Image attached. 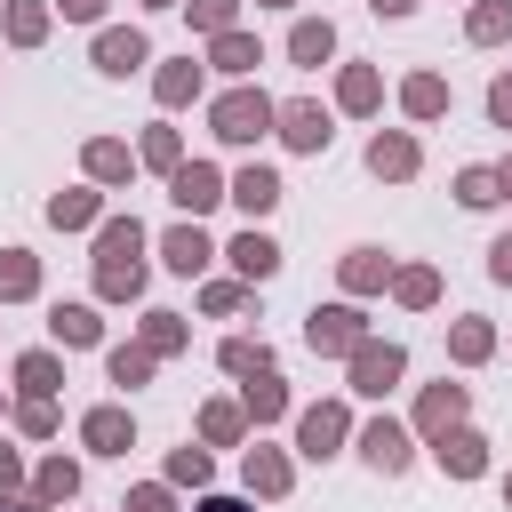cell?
I'll return each mask as SVG.
<instances>
[{"label":"cell","instance_id":"43","mask_svg":"<svg viewBox=\"0 0 512 512\" xmlns=\"http://www.w3.org/2000/svg\"><path fill=\"white\" fill-rule=\"evenodd\" d=\"M200 304L224 320V312H240V304H248V280H208V296H200Z\"/></svg>","mask_w":512,"mask_h":512},{"label":"cell","instance_id":"48","mask_svg":"<svg viewBox=\"0 0 512 512\" xmlns=\"http://www.w3.org/2000/svg\"><path fill=\"white\" fill-rule=\"evenodd\" d=\"M488 272H496V280H504V288H512V232H504V240H496V248H488Z\"/></svg>","mask_w":512,"mask_h":512},{"label":"cell","instance_id":"25","mask_svg":"<svg viewBox=\"0 0 512 512\" xmlns=\"http://www.w3.org/2000/svg\"><path fill=\"white\" fill-rule=\"evenodd\" d=\"M240 408H248L256 424H280V416H288V384H280V376L264 368V376H248V392H240Z\"/></svg>","mask_w":512,"mask_h":512},{"label":"cell","instance_id":"14","mask_svg":"<svg viewBox=\"0 0 512 512\" xmlns=\"http://www.w3.org/2000/svg\"><path fill=\"white\" fill-rule=\"evenodd\" d=\"M368 176H384V184H408V176H416V136L384 128V136L368 144Z\"/></svg>","mask_w":512,"mask_h":512},{"label":"cell","instance_id":"37","mask_svg":"<svg viewBox=\"0 0 512 512\" xmlns=\"http://www.w3.org/2000/svg\"><path fill=\"white\" fill-rule=\"evenodd\" d=\"M392 296H400V304H416V312H424V304H432V296H440V272H432V264H408V272H392Z\"/></svg>","mask_w":512,"mask_h":512},{"label":"cell","instance_id":"46","mask_svg":"<svg viewBox=\"0 0 512 512\" xmlns=\"http://www.w3.org/2000/svg\"><path fill=\"white\" fill-rule=\"evenodd\" d=\"M488 120H496V128H512V72H496V80H488Z\"/></svg>","mask_w":512,"mask_h":512},{"label":"cell","instance_id":"1","mask_svg":"<svg viewBox=\"0 0 512 512\" xmlns=\"http://www.w3.org/2000/svg\"><path fill=\"white\" fill-rule=\"evenodd\" d=\"M96 296H112V304L144 296V224L136 216H104V232H96Z\"/></svg>","mask_w":512,"mask_h":512},{"label":"cell","instance_id":"29","mask_svg":"<svg viewBox=\"0 0 512 512\" xmlns=\"http://www.w3.org/2000/svg\"><path fill=\"white\" fill-rule=\"evenodd\" d=\"M16 384H24V400H48V392L64 384V360H56V352H24V360H16Z\"/></svg>","mask_w":512,"mask_h":512},{"label":"cell","instance_id":"53","mask_svg":"<svg viewBox=\"0 0 512 512\" xmlns=\"http://www.w3.org/2000/svg\"><path fill=\"white\" fill-rule=\"evenodd\" d=\"M144 8H184V0H144Z\"/></svg>","mask_w":512,"mask_h":512},{"label":"cell","instance_id":"17","mask_svg":"<svg viewBox=\"0 0 512 512\" xmlns=\"http://www.w3.org/2000/svg\"><path fill=\"white\" fill-rule=\"evenodd\" d=\"M160 256H168V272H184V280H192V272H208V256H216V248H208V232H200V216H192V224H176V232L160 240Z\"/></svg>","mask_w":512,"mask_h":512},{"label":"cell","instance_id":"18","mask_svg":"<svg viewBox=\"0 0 512 512\" xmlns=\"http://www.w3.org/2000/svg\"><path fill=\"white\" fill-rule=\"evenodd\" d=\"M400 112H408V120H440V112H448V80H440V72H408V80H400Z\"/></svg>","mask_w":512,"mask_h":512},{"label":"cell","instance_id":"27","mask_svg":"<svg viewBox=\"0 0 512 512\" xmlns=\"http://www.w3.org/2000/svg\"><path fill=\"white\" fill-rule=\"evenodd\" d=\"M336 104H344V112H376V104H384V80H376L368 64H344V80H336Z\"/></svg>","mask_w":512,"mask_h":512},{"label":"cell","instance_id":"40","mask_svg":"<svg viewBox=\"0 0 512 512\" xmlns=\"http://www.w3.org/2000/svg\"><path fill=\"white\" fill-rule=\"evenodd\" d=\"M0 504L8 512H32V488H24V456L16 448H0Z\"/></svg>","mask_w":512,"mask_h":512},{"label":"cell","instance_id":"5","mask_svg":"<svg viewBox=\"0 0 512 512\" xmlns=\"http://www.w3.org/2000/svg\"><path fill=\"white\" fill-rule=\"evenodd\" d=\"M344 432H352V416H344V400H320V408H304L296 416V448L320 464V456H336L344 448Z\"/></svg>","mask_w":512,"mask_h":512},{"label":"cell","instance_id":"55","mask_svg":"<svg viewBox=\"0 0 512 512\" xmlns=\"http://www.w3.org/2000/svg\"><path fill=\"white\" fill-rule=\"evenodd\" d=\"M504 504H512V480H504Z\"/></svg>","mask_w":512,"mask_h":512},{"label":"cell","instance_id":"12","mask_svg":"<svg viewBox=\"0 0 512 512\" xmlns=\"http://www.w3.org/2000/svg\"><path fill=\"white\" fill-rule=\"evenodd\" d=\"M456 424H464V384H424V400H416V432L440 440V432H456Z\"/></svg>","mask_w":512,"mask_h":512},{"label":"cell","instance_id":"22","mask_svg":"<svg viewBox=\"0 0 512 512\" xmlns=\"http://www.w3.org/2000/svg\"><path fill=\"white\" fill-rule=\"evenodd\" d=\"M288 56H296V64H328V56H336V24H328V16H304V24L288 32Z\"/></svg>","mask_w":512,"mask_h":512},{"label":"cell","instance_id":"11","mask_svg":"<svg viewBox=\"0 0 512 512\" xmlns=\"http://www.w3.org/2000/svg\"><path fill=\"white\" fill-rule=\"evenodd\" d=\"M360 456L376 464V472H408V424H392V416H376V424H360Z\"/></svg>","mask_w":512,"mask_h":512},{"label":"cell","instance_id":"10","mask_svg":"<svg viewBox=\"0 0 512 512\" xmlns=\"http://www.w3.org/2000/svg\"><path fill=\"white\" fill-rule=\"evenodd\" d=\"M80 440H88L96 456H128V448H136V416H128V408H88V416H80Z\"/></svg>","mask_w":512,"mask_h":512},{"label":"cell","instance_id":"15","mask_svg":"<svg viewBox=\"0 0 512 512\" xmlns=\"http://www.w3.org/2000/svg\"><path fill=\"white\" fill-rule=\"evenodd\" d=\"M336 280H344V296H376V288L392 280V256H384V248H344Z\"/></svg>","mask_w":512,"mask_h":512},{"label":"cell","instance_id":"19","mask_svg":"<svg viewBox=\"0 0 512 512\" xmlns=\"http://www.w3.org/2000/svg\"><path fill=\"white\" fill-rule=\"evenodd\" d=\"M224 200H240L248 216H272V208H280V176H272V168H240V176L224 184Z\"/></svg>","mask_w":512,"mask_h":512},{"label":"cell","instance_id":"32","mask_svg":"<svg viewBox=\"0 0 512 512\" xmlns=\"http://www.w3.org/2000/svg\"><path fill=\"white\" fill-rule=\"evenodd\" d=\"M184 344H192V328H184L176 312H144V352H152V360H168V352H184Z\"/></svg>","mask_w":512,"mask_h":512},{"label":"cell","instance_id":"13","mask_svg":"<svg viewBox=\"0 0 512 512\" xmlns=\"http://www.w3.org/2000/svg\"><path fill=\"white\" fill-rule=\"evenodd\" d=\"M208 64H216V72H232V80H248V72L264 64V40H256V32H240V24H224V32H216V48H208Z\"/></svg>","mask_w":512,"mask_h":512},{"label":"cell","instance_id":"54","mask_svg":"<svg viewBox=\"0 0 512 512\" xmlns=\"http://www.w3.org/2000/svg\"><path fill=\"white\" fill-rule=\"evenodd\" d=\"M264 8H296V0H264Z\"/></svg>","mask_w":512,"mask_h":512},{"label":"cell","instance_id":"24","mask_svg":"<svg viewBox=\"0 0 512 512\" xmlns=\"http://www.w3.org/2000/svg\"><path fill=\"white\" fill-rule=\"evenodd\" d=\"M224 256L240 264V280H272V272H280V248H272L264 232H240V240H232Z\"/></svg>","mask_w":512,"mask_h":512},{"label":"cell","instance_id":"2","mask_svg":"<svg viewBox=\"0 0 512 512\" xmlns=\"http://www.w3.org/2000/svg\"><path fill=\"white\" fill-rule=\"evenodd\" d=\"M272 112H280V104H272L264 88H224V96L208 104V128H216L224 144H256V136L272 128Z\"/></svg>","mask_w":512,"mask_h":512},{"label":"cell","instance_id":"8","mask_svg":"<svg viewBox=\"0 0 512 512\" xmlns=\"http://www.w3.org/2000/svg\"><path fill=\"white\" fill-rule=\"evenodd\" d=\"M272 128H280L296 152H328V112H320L312 96H288V104L272 112Z\"/></svg>","mask_w":512,"mask_h":512},{"label":"cell","instance_id":"34","mask_svg":"<svg viewBox=\"0 0 512 512\" xmlns=\"http://www.w3.org/2000/svg\"><path fill=\"white\" fill-rule=\"evenodd\" d=\"M248 488L256 496H288V456L280 448H248Z\"/></svg>","mask_w":512,"mask_h":512},{"label":"cell","instance_id":"49","mask_svg":"<svg viewBox=\"0 0 512 512\" xmlns=\"http://www.w3.org/2000/svg\"><path fill=\"white\" fill-rule=\"evenodd\" d=\"M64 16H72V24H96V16H104V0H64Z\"/></svg>","mask_w":512,"mask_h":512},{"label":"cell","instance_id":"16","mask_svg":"<svg viewBox=\"0 0 512 512\" xmlns=\"http://www.w3.org/2000/svg\"><path fill=\"white\" fill-rule=\"evenodd\" d=\"M80 496V464L72 456H48L40 472H32V512H56V504H72Z\"/></svg>","mask_w":512,"mask_h":512},{"label":"cell","instance_id":"28","mask_svg":"<svg viewBox=\"0 0 512 512\" xmlns=\"http://www.w3.org/2000/svg\"><path fill=\"white\" fill-rule=\"evenodd\" d=\"M48 328H56V344H72V352H80V344H96V336H104V320H96V312H88V304H56V312H48Z\"/></svg>","mask_w":512,"mask_h":512},{"label":"cell","instance_id":"26","mask_svg":"<svg viewBox=\"0 0 512 512\" xmlns=\"http://www.w3.org/2000/svg\"><path fill=\"white\" fill-rule=\"evenodd\" d=\"M464 32H472V48H496V40H512V0H472Z\"/></svg>","mask_w":512,"mask_h":512},{"label":"cell","instance_id":"23","mask_svg":"<svg viewBox=\"0 0 512 512\" xmlns=\"http://www.w3.org/2000/svg\"><path fill=\"white\" fill-rule=\"evenodd\" d=\"M152 96H160L168 112H176V104H192V96H200V64H192V56L160 64V72H152Z\"/></svg>","mask_w":512,"mask_h":512},{"label":"cell","instance_id":"50","mask_svg":"<svg viewBox=\"0 0 512 512\" xmlns=\"http://www.w3.org/2000/svg\"><path fill=\"white\" fill-rule=\"evenodd\" d=\"M192 512H248V504H240V496H200Z\"/></svg>","mask_w":512,"mask_h":512},{"label":"cell","instance_id":"3","mask_svg":"<svg viewBox=\"0 0 512 512\" xmlns=\"http://www.w3.org/2000/svg\"><path fill=\"white\" fill-rule=\"evenodd\" d=\"M344 368H352V392H360V400H384V392L400 384L408 352H400V344H376V336H360V344L344 352Z\"/></svg>","mask_w":512,"mask_h":512},{"label":"cell","instance_id":"7","mask_svg":"<svg viewBox=\"0 0 512 512\" xmlns=\"http://www.w3.org/2000/svg\"><path fill=\"white\" fill-rule=\"evenodd\" d=\"M168 200H176L184 216H208V208L224 200V176H216L208 160H176V176H168Z\"/></svg>","mask_w":512,"mask_h":512},{"label":"cell","instance_id":"36","mask_svg":"<svg viewBox=\"0 0 512 512\" xmlns=\"http://www.w3.org/2000/svg\"><path fill=\"white\" fill-rule=\"evenodd\" d=\"M48 224H56V232L96 224V192H56V200H48Z\"/></svg>","mask_w":512,"mask_h":512},{"label":"cell","instance_id":"20","mask_svg":"<svg viewBox=\"0 0 512 512\" xmlns=\"http://www.w3.org/2000/svg\"><path fill=\"white\" fill-rule=\"evenodd\" d=\"M40 296V256L32 248H0V304H24Z\"/></svg>","mask_w":512,"mask_h":512},{"label":"cell","instance_id":"9","mask_svg":"<svg viewBox=\"0 0 512 512\" xmlns=\"http://www.w3.org/2000/svg\"><path fill=\"white\" fill-rule=\"evenodd\" d=\"M432 456H440V472H448V480H480V472H488V440H480L472 424L440 432V440H432Z\"/></svg>","mask_w":512,"mask_h":512},{"label":"cell","instance_id":"21","mask_svg":"<svg viewBox=\"0 0 512 512\" xmlns=\"http://www.w3.org/2000/svg\"><path fill=\"white\" fill-rule=\"evenodd\" d=\"M80 168H88L96 184H128V168H136V152H128L120 136H96V144L80 152Z\"/></svg>","mask_w":512,"mask_h":512},{"label":"cell","instance_id":"44","mask_svg":"<svg viewBox=\"0 0 512 512\" xmlns=\"http://www.w3.org/2000/svg\"><path fill=\"white\" fill-rule=\"evenodd\" d=\"M168 480L200 488V480H208V448H176V456H168Z\"/></svg>","mask_w":512,"mask_h":512},{"label":"cell","instance_id":"6","mask_svg":"<svg viewBox=\"0 0 512 512\" xmlns=\"http://www.w3.org/2000/svg\"><path fill=\"white\" fill-rule=\"evenodd\" d=\"M136 64H152V40H144L136 24H104V32H96V72H112V80H128Z\"/></svg>","mask_w":512,"mask_h":512},{"label":"cell","instance_id":"45","mask_svg":"<svg viewBox=\"0 0 512 512\" xmlns=\"http://www.w3.org/2000/svg\"><path fill=\"white\" fill-rule=\"evenodd\" d=\"M232 8H240V0H184V16H192L200 32H224V24H232Z\"/></svg>","mask_w":512,"mask_h":512},{"label":"cell","instance_id":"35","mask_svg":"<svg viewBox=\"0 0 512 512\" xmlns=\"http://www.w3.org/2000/svg\"><path fill=\"white\" fill-rule=\"evenodd\" d=\"M136 160H144V168H160V176H176V160H184V136H176V128H144Z\"/></svg>","mask_w":512,"mask_h":512},{"label":"cell","instance_id":"47","mask_svg":"<svg viewBox=\"0 0 512 512\" xmlns=\"http://www.w3.org/2000/svg\"><path fill=\"white\" fill-rule=\"evenodd\" d=\"M128 512H168V488H160V480H144V488H128Z\"/></svg>","mask_w":512,"mask_h":512},{"label":"cell","instance_id":"39","mask_svg":"<svg viewBox=\"0 0 512 512\" xmlns=\"http://www.w3.org/2000/svg\"><path fill=\"white\" fill-rule=\"evenodd\" d=\"M104 368H112V384H128V392H136V384L152 376V352H144V344H112V352H104Z\"/></svg>","mask_w":512,"mask_h":512},{"label":"cell","instance_id":"41","mask_svg":"<svg viewBox=\"0 0 512 512\" xmlns=\"http://www.w3.org/2000/svg\"><path fill=\"white\" fill-rule=\"evenodd\" d=\"M456 200H464V208H496V200H504V192H496V168H464V176H456Z\"/></svg>","mask_w":512,"mask_h":512},{"label":"cell","instance_id":"42","mask_svg":"<svg viewBox=\"0 0 512 512\" xmlns=\"http://www.w3.org/2000/svg\"><path fill=\"white\" fill-rule=\"evenodd\" d=\"M16 432H24V440H48V432H56V400H24V408H16Z\"/></svg>","mask_w":512,"mask_h":512},{"label":"cell","instance_id":"33","mask_svg":"<svg viewBox=\"0 0 512 512\" xmlns=\"http://www.w3.org/2000/svg\"><path fill=\"white\" fill-rule=\"evenodd\" d=\"M448 352H456L464 368H480V360L496 352V328H488V320H456V328H448Z\"/></svg>","mask_w":512,"mask_h":512},{"label":"cell","instance_id":"52","mask_svg":"<svg viewBox=\"0 0 512 512\" xmlns=\"http://www.w3.org/2000/svg\"><path fill=\"white\" fill-rule=\"evenodd\" d=\"M496 192H504V200H512V160H504V168H496Z\"/></svg>","mask_w":512,"mask_h":512},{"label":"cell","instance_id":"30","mask_svg":"<svg viewBox=\"0 0 512 512\" xmlns=\"http://www.w3.org/2000/svg\"><path fill=\"white\" fill-rule=\"evenodd\" d=\"M240 432H248V408H232V400H208V408H200V440H208V448H232Z\"/></svg>","mask_w":512,"mask_h":512},{"label":"cell","instance_id":"31","mask_svg":"<svg viewBox=\"0 0 512 512\" xmlns=\"http://www.w3.org/2000/svg\"><path fill=\"white\" fill-rule=\"evenodd\" d=\"M0 24H8V40H16V48H40V40H48V0H8V16H0Z\"/></svg>","mask_w":512,"mask_h":512},{"label":"cell","instance_id":"4","mask_svg":"<svg viewBox=\"0 0 512 512\" xmlns=\"http://www.w3.org/2000/svg\"><path fill=\"white\" fill-rule=\"evenodd\" d=\"M368 336V312L360 304H312V320H304V344L312 352H352Z\"/></svg>","mask_w":512,"mask_h":512},{"label":"cell","instance_id":"51","mask_svg":"<svg viewBox=\"0 0 512 512\" xmlns=\"http://www.w3.org/2000/svg\"><path fill=\"white\" fill-rule=\"evenodd\" d=\"M368 8H376V16H408L416 0H368Z\"/></svg>","mask_w":512,"mask_h":512},{"label":"cell","instance_id":"38","mask_svg":"<svg viewBox=\"0 0 512 512\" xmlns=\"http://www.w3.org/2000/svg\"><path fill=\"white\" fill-rule=\"evenodd\" d=\"M216 360H224L232 376H264V368H272V352H264L256 336H224V352H216Z\"/></svg>","mask_w":512,"mask_h":512}]
</instances>
